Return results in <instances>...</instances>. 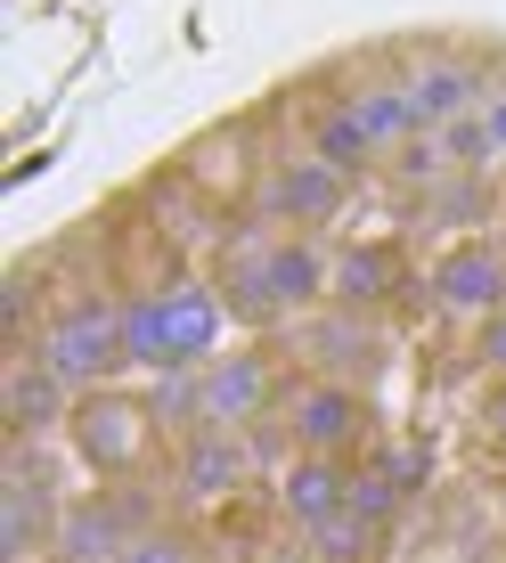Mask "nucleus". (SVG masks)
<instances>
[{
	"mask_svg": "<svg viewBox=\"0 0 506 563\" xmlns=\"http://www.w3.org/2000/svg\"><path fill=\"white\" fill-rule=\"evenodd\" d=\"M221 327H229L221 286L212 278H172V286H147V295L123 302V352H131V367H147V376L212 367L221 360Z\"/></svg>",
	"mask_w": 506,
	"mask_h": 563,
	"instance_id": "nucleus-1",
	"label": "nucleus"
},
{
	"mask_svg": "<svg viewBox=\"0 0 506 563\" xmlns=\"http://www.w3.org/2000/svg\"><path fill=\"white\" fill-rule=\"evenodd\" d=\"M33 352H42L74 393H99V384H114L131 367V352H123V302H66V310H50V327H42Z\"/></svg>",
	"mask_w": 506,
	"mask_h": 563,
	"instance_id": "nucleus-2",
	"label": "nucleus"
},
{
	"mask_svg": "<svg viewBox=\"0 0 506 563\" xmlns=\"http://www.w3.org/2000/svg\"><path fill=\"white\" fill-rule=\"evenodd\" d=\"M278 433H286V450H295V457H352L367 441V400L343 376H310V384L286 393Z\"/></svg>",
	"mask_w": 506,
	"mask_h": 563,
	"instance_id": "nucleus-3",
	"label": "nucleus"
},
{
	"mask_svg": "<svg viewBox=\"0 0 506 563\" xmlns=\"http://www.w3.org/2000/svg\"><path fill=\"white\" fill-rule=\"evenodd\" d=\"M147 433H155V409L131 400V393H114V384L82 393L74 417H66V441H74V457H82L90 474H131V465L147 457Z\"/></svg>",
	"mask_w": 506,
	"mask_h": 563,
	"instance_id": "nucleus-4",
	"label": "nucleus"
},
{
	"mask_svg": "<svg viewBox=\"0 0 506 563\" xmlns=\"http://www.w3.org/2000/svg\"><path fill=\"white\" fill-rule=\"evenodd\" d=\"M253 205H262V221H286V229H327L343 221V205H352V180H343L336 164H319V155H278V164L262 172V188H253Z\"/></svg>",
	"mask_w": 506,
	"mask_h": 563,
	"instance_id": "nucleus-5",
	"label": "nucleus"
},
{
	"mask_svg": "<svg viewBox=\"0 0 506 563\" xmlns=\"http://www.w3.org/2000/svg\"><path fill=\"white\" fill-rule=\"evenodd\" d=\"M74 384L57 376V367L42 352H16L9 367H0V417H9V441H50V433H66V417H74Z\"/></svg>",
	"mask_w": 506,
	"mask_h": 563,
	"instance_id": "nucleus-6",
	"label": "nucleus"
},
{
	"mask_svg": "<svg viewBox=\"0 0 506 563\" xmlns=\"http://www.w3.org/2000/svg\"><path fill=\"white\" fill-rule=\"evenodd\" d=\"M433 310L441 319H491V310H506V254L491 238H465V245H450V254L433 262Z\"/></svg>",
	"mask_w": 506,
	"mask_h": 563,
	"instance_id": "nucleus-7",
	"label": "nucleus"
},
{
	"mask_svg": "<svg viewBox=\"0 0 506 563\" xmlns=\"http://www.w3.org/2000/svg\"><path fill=\"white\" fill-rule=\"evenodd\" d=\"M270 409H278V367H270V352H221L205 367V424L253 433Z\"/></svg>",
	"mask_w": 506,
	"mask_h": 563,
	"instance_id": "nucleus-8",
	"label": "nucleus"
},
{
	"mask_svg": "<svg viewBox=\"0 0 506 563\" xmlns=\"http://www.w3.org/2000/svg\"><path fill=\"white\" fill-rule=\"evenodd\" d=\"M262 269H270V295H278V310H319V302H336V254H327L310 229H270V254H262Z\"/></svg>",
	"mask_w": 506,
	"mask_h": 563,
	"instance_id": "nucleus-9",
	"label": "nucleus"
},
{
	"mask_svg": "<svg viewBox=\"0 0 506 563\" xmlns=\"http://www.w3.org/2000/svg\"><path fill=\"white\" fill-rule=\"evenodd\" d=\"M408 90H417L425 131H441V123H458V114H482V99H491V74H482L474 57L433 49V57H417V66H408Z\"/></svg>",
	"mask_w": 506,
	"mask_h": 563,
	"instance_id": "nucleus-10",
	"label": "nucleus"
},
{
	"mask_svg": "<svg viewBox=\"0 0 506 563\" xmlns=\"http://www.w3.org/2000/svg\"><path fill=\"white\" fill-rule=\"evenodd\" d=\"M262 465V450H253V433H221V424H205V433L180 441V498H229L238 482Z\"/></svg>",
	"mask_w": 506,
	"mask_h": 563,
	"instance_id": "nucleus-11",
	"label": "nucleus"
},
{
	"mask_svg": "<svg viewBox=\"0 0 506 563\" xmlns=\"http://www.w3.org/2000/svg\"><path fill=\"white\" fill-rule=\"evenodd\" d=\"M278 507L295 531H319V522L352 515V457H295L278 474Z\"/></svg>",
	"mask_w": 506,
	"mask_h": 563,
	"instance_id": "nucleus-12",
	"label": "nucleus"
},
{
	"mask_svg": "<svg viewBox=\"0 0 506 563\" xmlns=\"http://www.w3.org/2000/svg\"><path fill=\"white\" fill-rule=\"evenodd\" d=\"M343 99L360 107V123H367V140H376V155H393V147H408V140L425 131V114H417V90H408V74H376V82L343 90Z\"/></svg>",
	"mask_w": 506,
	"mask_h": 563,
	"instance_id": "nucleus-13",
	"label": "nucleus"
},
{
	"mask_svg": "<svg viewBox=\"0 0 506 563\" xmlns=\"http://www.w3.org/2000/svg\"><path fill=\"white\" fill-rule=\"evenodd\" d=\"M310 155H319V164H336L343 180H360V172L376 164V140H367V123H360L352 99H327L319 114H310Z\"/></svg>",
	"mask_w": 506,
	"mask_h": 563,
	"instance_id": "nucleus-14",
	"label": "nucleus"
},
{
	"mask_svg": "<svg viewBox=\"0 0 506 563\" xmlns=\"http://www.w3.org/2000/svg\"><path fill=\"white\" fill-rule=\"evenodd\" d=\"M400 286V254L393 245H343L336 254V302L343 310H376Z\"/></svg>",
	"mask_w": 506,
	"mask_h": 563,
	"instance_id": "nucleus-15",
	"label": "nucleus"
},
{
	"mask_svg": "<svg viewBox=\"0 0 506 563\" xmlns=\"http://www.w3.org/2000/svg\"><path fill=\"white\" fill-rule=\"evenodd\" d=\"M302 548L319 563H376L384 531H376V522H360V515H336V522H319V531H302Z\"/></svg>",
	"mask_w": 506,
	"mask_h": 563,
	"instance_id": "nucleus-16",
	"label": "nucleus"
},
{
	"mask_svg": "<svg viewBox=\"0 0 506 563\" xmlns=\"http://www.w3.org/2000/svg\"><path fill=\"white\" fill-rule=\"evenodd\" d=\"M433 140H441V155H450V172H491V164H498L491 123H482V114H458V123H441Z\"/></svg>",
	"mask_w": 506,
	"mask_h": 563,
	"instance_id": "nucleus-17",
	"label": "nucleus"
},
{
	"mask_svg": "<svg viewBox=\"0 0 506 563\" xmlns=\"http://www.w3.org/2000/svg\"><path fill=\"white\" fill-rule=\"evenodd\" d=\"M42 327H50V319H33V278H9V286H0V343H9V360L33 352V343H42Z\"/></svg>",
	"mask_w": 506,
	"mask_h": 563,
	"instance_id": "nucleus-18",
	"label": "nucleus"
},
{
	"mask_svg": "<svg viewBox=\"0 0 506 563\" xmlns=\"http://www.w3.org/2000/svg\"><path fill=\"white\" fill-rule=\"evenodd\" d=\"M393 180H400V188H425V197H433V188L450 180V155H441L433 131H417L408 147H393Z\"/></svg>",
	"mask_w": 506,
	"mask_h": 563,
	"instance_id": "nucleus-19",
	"label": "nucleus"
},
{
	"mask_svg": "<svg viewBox=\"0 0 506 563\" xmlns=\"http://www.w3.org/2000/svg\"><path fill=\"white\" fill-rule=\"evenodd\" d=\"M425 205H433L450 229H465V221H482V212H491V188H482V172H450V180H441Z\"/></svg>",
	"mask_w": 506,
	"mask_h": 563,
	"instance_id": "nucleus-20",
	"label": "nucleus"
},
{
	"mask_svg": "<svg viewBox=\"0 0 506 563\" xmlns=\"http://www.w3.org/2000/svg\"><path fill=\"white\" fill-rule=\"evenodd\" d=\"M123 563H197V539L172 531V522H147V531L123 548Z\"/></svg>",
	"mask_w": 506,
	"mask_h": 563,
	"instance_id": "nucleus-21",
	"label": "nucleus"
},
{
	"mask_svg": "<svg viewBox=\"0 0 506 563\" xmlns=\"http://www.w3.org/2000/svg\"><path fill=\"white\" fill-rule=\"evenodd\" d=\"M360 343H367V327L352 319V310H343V319H327V327H319V352H327V360H367Z\"/></svg>",
	"mask_w": 506,
	"mask_h": 563,
	"instance_id": "nucleus-22",
	"label": "nucleus"
},
{
	"mask_svg": "<svg viewBox=\"0 0 506 563\" xmlns=\"http://www.w3.org/2000/svg\"><path fill=\"white\" fill-rule=\"evenodd\" d=\"M474 360L491 367V376H506V310H491V319L474 327Z\"/></svg>",
	"mask_w": 506,
	"mask_h": 563,
	"instance_id": "nucleus-23",
	"label": "nucleus"
},
{
	"mask_svg": "<svg viewBox=\"0 0 506 563\" xmlns=\"http://www.w3.org/2000/svg\"><path fill=\"white\" fill-rule=\"evenodd\" d=\"M482 424H491V441H506V376H491V393H482Z\"/></svg>",
	"mask_w": 506,
	"mask_h": 563,
	"instance_id": "nucleus-24",
	"label": "nucleus"
},
{
	"mask_svg": "<svg viewBox=\"0 0 506 563\" xmlns=\"http://www.w3.org/2000/svg\"><path fill=\"white\" fill-rule=\"evenodd\" d=\"M482 123H491V147H498V164H506V90L482 99Z\"/></svg>",
	"mask_w": 506,
	"mask_h": 563,
	"instance_id": "nucleus-25",
	"label": "nucleus"
},
{
	"mask_svg": "<svg viewBox=\"0 0 506 563\" xmlns=\"http://www.w3.org/2000/svg\"><path fill=\"white\" fill-rule=\"evenodd\" d=\"M262 563H319V555H310V548H270Z\"/></svg>",
	"mask_w": 506,
	"mask_h": 563,
	"instance_id": "nucleus-26",
	"label": "nucleus"
}]
</instances>
